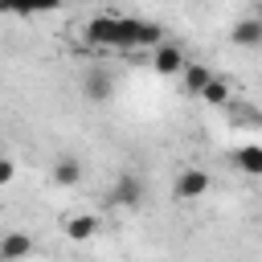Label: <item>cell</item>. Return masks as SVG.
I'll return each instance as SVG.
<instances>
[{
  "label": "cell",
  "instance_id": "6da1fadb",
  "mask_svg": "<svg viewBox=\"0 0 262 262\" xmlns=\"http://www.w3.org/2000/svg\"><path fill=\"white\" fill-rule=\"evenodd\" d=\"M164 29L156 20H139V16H119V37L115 49H135V45H160Z\"/></svg>",
  "mask_w": 262,
  "mask_h": 262
},
{
  "label": "cell",
  "instance_id": "7a4b0ae2",
  "mask_svg": "<svg viewBox=\"0 0 262 262\" xmlns=\"http://www.w3.org/2000/svg\"><path fill=\"white\" fill-rule=\"evenodd\" d=\"M82 94H86L90 102H111V98H115V74H111V66H86V74H82Z\"/></svg>",
  "mask_w": 262,
  "mask_h": 262
},
{
  "label": "cell",
  "instance_id": "3957f363",
  "mask_svg": "<svg viewBox=\"0 0 262 262\" xmlns=\"http://www.w3.org/2000/svg\"><path fill=\"white\" fill-rule=\"evenodd\" d=\"M156 53H151V70L156 74H164V78H172V74H180L184 66H188V57H184V49L180 45H172V41H160V45H151Z\"/></svg>",
  "mask_w": 262,
  "mask_h": 262
},
{
  "label": "cell",
  "instance_id": "277c9868",
  "mask_svg": "<svg viewBox=\"0 0 262 262\" xmlns=\"http://www.w3.org/2000/svg\"><path fill=\"white\" fill-rule=\"evenodd\" d=\"M209 192V172L205 168H184L180 176H176V184H172V196L176 201H196V196H205Z\"/></svg>",
  "mask_w": 262,
  "mask_h": 262
},
{
  "label": "cell",
  "instance_id": "5b68a950",
  "mask_svg": "<svg viewBox=\"0 0 262 262\" xmlns=\"http://www.w3.org/2000/svg\"><path fill=\"white\" fill-rule=\"evenodd\" d=\"M111 201H115V205H123V209L143 205V180H139L135 172H123V176L115 180V188H111Z\"/></svg>",
  "mask_w": 262,
  "mask_h": 262
},
{
  "label": "cell",
  "instance_id": "8992f818",
  "mask_svg": "<svg viewBox=\"0 0 262 262\" xmlns=\"http://www.w3.org/2000/svg\"><path fill=\"white\" fill-rule=\"evenodd\" d=\"M115 37H119V16H90L86 20V41L90 45L115 49Z\"/></svg>",
  "mask_w": 262,
  "mask_h": 262
},
{
  "label": "cell",
  "instance_id": "52a82bcc",
  "mask_svg": "<svg viewBox=\"0 0 262 262\" xmlns=\"http://www.w3.org/2000/svg\"><path fill=\"white\" fill-rule=\"evenodd\" d=\"M29 254H33V237H29V233L12 229V233L0 237V262H20V258H29Z\"/></svg>",
  "mask_w": 262,
  "mask_h": 262
},
{
  "label": "cell",
  "instance_id": "ba28073f",
  "mask_svg": "<svg viewBox=\"0 0 262 262\" xmlns=\"http://www.w3.org/2000/svg\"><path fill=\"white\" fill-rule=\"evenodd\" d=\"M229 41H233V45H242V49H258V45H262V20H258V16L237 20V25H233V33H229Z\"/></svg>",
  "mask_w": 262,
  "mask_h": 262
},
{
  "label": "cell",
  "instance_id": "9c48e42d",
  "mask_svg": "<svg viewBox=\"0 0 262 262\" xmlns=\"http://www.w3.org/2000/svg\"><path fill=\"white\" fill-rule=\"evenodd\" d=\"M246 176H262V147L258 143H242V147H233V156H229Z\"/></svg>",
  "mask_w": 262,
  "mask_h": 262
},
{
  "label": "cell",
  "instance_id": "30bf717a",
  "mask_svg": "<svg viewBox=\"0 0 262 262\" xmlns=\"http://www.w3.org/2000/svg\"><path fill=\"white\" fill-rule=\"evenodd\" d=\"M94 233H98V217H94V213L66 217V237H70V242H90Z\"/></svg>",
  "mask_w": 262,
  "mask_h": 262
},
{
  "label": "cell",
  "instance_id": "8fae6325",
  "mask_svg": "<svg viewBox=\"0 0 262 262\" xmlns=\"http://www.w3.org/2000/svg\"><path fill=\"white\" fill-rule=\"evenodd\" d=\"M82 180V164L74 160V156H61L57 164H53V184H61V188H74Z\"/></svg>",
  "mask_w": 262,
  "mask_h": 262
},
{
  "label": "cell",
  "instance_id": "7c38bea8",
  "mask_svg": "<svg viewBox=\"0 0 262 262\" xmlns=\"http://www.w3.org/2000/svg\"><path fill=\"white\" fill-rule=\"evenodd\" d=\"M196 98L209 102V106H229V82H225V78H209L205 90H201Z\"/></svg>",
  "mask_w": 262,
  "mask_h": 262
},
{
  "label": "cell",
  "instance_id": "4fadbf2b",
  "mask_svg": "<svg viewBox=\"0 0 262 262\" xmlns=\"http://www.w3.org/2000/svg\"><path fill=\"white\" fill-rule=\"evenodd\" d=\"M180 74H184V86H188L192 94H201V90H205V82L213 78V70H209V66H201V61H188Z\"/></svg>",
  "mask_w": 262,
  "mask_h": 262
},
{
  "label": "cell",
  "instance_id": "5bb4252c",
  "mask_svg": "<svg viewBox=\"0 0 262 262\" xmlns=\"http://www.w3.org/2000/svg\"><path fill=\"white\" fill-rule=\"evenodd\" d=\"M12 176H16V164H12L8 156H0V188H4V184H12Z\"/></svg>",
  "mask_w": 262,
  "mask_h": 262
}]
</instances>
